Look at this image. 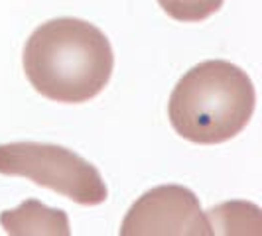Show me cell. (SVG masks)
I'll return each instance as SVG.
<instances>
[{"mask_svg":"<svg viewBox=\"0 0 262 236\" xmlns=\"http://www.w3.org/2000/svg\"><path fill=\"white\" fill-rule=\"evenodd\" d=\"M225 0H158L164 12L178 22H201L217 12Z\"/></svg>","mask_w":262,"mask_h":236,"instance_id":"obj_6","label":"cell"},{"mask_svg":"<svg viewBox=\"0 0 262 236\" xmlns=\"http://www.w3.org/2000/svg\"><path fill=\"white\" fill-rule=\"evenodd\" d=\"M256 91L247 71L223 59L191 67L173 87L168 105L171 128L195 144H223L247 128Z\"/></svg>","mask_w":262,"mask_h":236,"instance_id":"obj_2","label":"cell"},{"mask_svg":"<svg viewBox=\"0 0 262 236\" xmlns=\"http://www.w3.org/2000/svg\"><path fill=\"white\" fill-rule=\"evenodd\" d=\"M0 173L28 177L77 205L105 203L108 191L99 170L73 150L39 142L0 144Z\"/></svg>","mask_w":262,"mask_h":236,"instance_id":"obj_3","label":"cell"},{"mask_svg":"<svg viewBox=\"0 0 262 236\" xmlns=\"http://www.w3.org/2000/svg\"><path fill=\"white\" fill-rule=\"evenodd\" d=\"M0 224L8 234L14 236L71 234L66 210L48 209L46 205H41L36 199H28L14 210H4L0 215Z\"/></svg>","mask_w":262,"mask_h":236,"instance_id":"obj_5","label":"cell"},{"mask_svg":"<svg viewBox=\"0 0 262 236\" xmlns=\"http://www.w3.org/2000/svg\"><path fill=\"white\" fill-rule=\"evenodd\" d=\"M22 61L30 85L41 97L79 105L106 87L115 53L97 26L79 18H55L32 32Z\"/></svg>","mask_w":262,"mask_h":236,"instance_id":"obj_1","label":"cell"},{"mask_svg":"<svg viewBox=\"0 0 262 236\" xmlns=\"http://www.w3.org/2000/svg\"><path fill=\"white\" fill-rule=\"evenodd\" d=\"M120 234L209 236L213 226L193 191L182 185H160L146 191L128 209Z\"/></svg>","mask_w":262,"mask_h":236,"instance_id":"obj_4","label":"cell"}]
</instances>
